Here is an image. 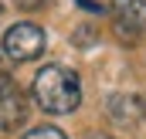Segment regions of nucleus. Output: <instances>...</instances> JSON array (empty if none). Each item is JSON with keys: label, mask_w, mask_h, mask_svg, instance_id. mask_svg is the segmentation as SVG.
I'll use <instances>...</instances> for the list:
<instances>
[{"label": "nucleus", "mask_w": 146, "mask_h": 139, "mask_svg": "<svg viewBox=\"0 0 146 139\" xmlns=\"http://www.w3.org/2000/svg\"><path fill=\"white\" fill-rule=\"evenodd\" d=\"M27 119V99L10 75H0V132H14Z\"/></svg>", "instance_id": "nucleus-3"}, {"label": "nucleus", "mask_w": 146, "mask_h": 139, "mask_svg": "<svg viewBox=\"0 0 146 139\" xmlns=\"http://www.w3.org/2000/svg\"><path fill=\"white\" fill-rule=\"evenodd\" d=\"M24 139H68L61 129H54V126H37V129H31Z\"/></svg>", "instance_id": "nucleus-5"}, {"label": "nucleus", "mask_w": 146, "mask_h": 139, "mask_svg": "<svg viewBox=\"0 0 146 139\" xmlns=\"http://www.w3.org/2000/svg\"><path fill=\"white\" fill-rule=\"evenodd\" d=\"M0 21H3V3H0Z\"/></svg>", "instance_id": "nucleus-8"}, {"label": "nucleus", "mask_w": 146, "mask_h": 139, "mask_svg": "<svg viewBox=\"0 0 146 139\" xmlns=\"http://www.w3.org/2000/svg\"><path fill=\"white\" fill-rule=\"evenodd\" d=\"M44 48H48V34L37 27V24H14L7 34H3V41H0V51L10 58V61H34V58H41L44 54Z\"/></svg>", "instance_id": "nucleus-2"}, {"label": "nucleus", "mask_w": 146, "mask_h": 139, "mask_svg": "<svg viewBox=\"0 0 146 139\" xmlns=\"http://www.w3.org/2000/svg\"><path fill=\"white\" fill-rule=\"evenodd\" d=\"M109 14H112L119 37L136 41V37L146 34V0H112Z\"/></svg>", "instance_id": "nucleus-4"}, {"label": "nucleus", "mask_w": 146, "mask_h": 139, "mask_svg": "<svg viewBox=\"0 0 146 139\" xmlns=\"http://www.w3.org/2000/svg\"><path fill=\"white\" fill-rule=\"evenodd\" d=\"M34 99L44 112L65 115L82 105V81L72 68L65 65H44L34 75Z\"/></svg>", "instance_id": "nucleus-1"}, {"label": "nucleus", "mask_w": 146, "mask_h": 139, "mask_svg": "<svg viewBox=\"0 0 146 139\" xmlns=\"http://www.w3.org/2000/svg\"><path fill=\"white\" fill-rule=\"evenodd\" d=\"M17 7H24V10H34V7H41V3H48V0H14Z\"/></svg>", "instance_id": "nucleus-6"}, {"label": "nucleus", "mask_w": 146, "mask_h": 139, "mask_svg": "<svg viewBox=\"0 0 146 139\" xmlns=\"http://www.w3.org/2000/svg\"><path fill=\"white\" fill-rule=\"evenodd\" d=\"M85 139H115V136H109V132H88Z\"/></svg>", "instance_id": "nucleus-7"}]
</instances>
